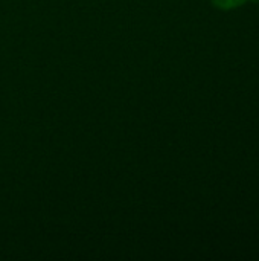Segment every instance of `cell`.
Here are the masks:
<instances>
[{
    "instance_id": "cell-1",
    "label": "cell",
    "mask_w": 259,
    "mask_h": 261,
    "mask_svg": "<svg viewBox=\"0 0 259 261\" xmlns=\"http://www.w3.org/2000/svg\"><path fill=\"white\" fill-rule=\"evenodd\" d=\"M246 0H212L214 6L220 8V9H234L238 8L244 3Z\"/></svg>"
}]
</instances>
